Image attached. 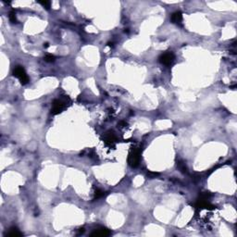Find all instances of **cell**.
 Wrapping results in <instances>:
<instances>
[{"label":"cell","instance_id":"1","mask_svg":"<svg viewBox=\"0 0 237 237\" xmlns=\"http://www.w3.org/2000/svg\"><path fill=\"white\" fill-rule=\"evenodd\" d=\"M141 160V149L140 148H133L129 153L128 163L131 167L135 168L139 165Z\"/></svg>","mask_w":237,"mask_h":237},{"label":"cell","instance_id":"2","mask_svg":"<svg viewBox=\"0 0 237 237\" xmlns=\"http://www.w3.org/2000/svg\"><path fill=\"white\" fill-rule=\"evenodd\" d=\"M13 75L19 79L20 83L22 85H25L29 83V77L26 74L25 70L21 67V66H16L14 70H13Z\"/></svg>","mask_w":237,"mask_h":237},{"label":"cell","instance_id":"3","mask_svg":"<svg viewBox=\"0 0 237 237\" xmlns=\"http://www.w3.org/2000/svg\"><path fill=\"white\" fill-rule=\"evenodd\" d=\"M66 108V102L64 100L61 99H55L52 103V109H51V113L53 115H57L59 114L60 112H62V110Z\"/></svg>","mask_w":237,"mask_h":237},{"label":"cell","instance_id":"4","mask_svg":"<svg viewBox=\"0 0 237 237\" xmlns=\"http://www.w3.org/2000/svg\"><path fill=\"white\" fill-rule=\"evenodd\" d=\"M174 59H175L174 54L172 53V52H166V53H163L162 55H160V58H159L160 62L163 65H166V66L172 65L173 63Z\"/></svg>","mask_w":237,"mask_h":237},{"label":"cell","instance_id":"5","mask_svg":"<svg viewBox=\"0 0 237 237\" xmlns=\"http://www.w3.org/2000/svg\"><path fill=\"white\" fill-rule=\"evenodd\" d=\"M104 141H105V143H106V144H108V146L113 147L114 144L116 143V136H115L113 131H108V133L105 134Z\"/></svg>","mask_w":237,"mask_h":237},{"label":"cell","instance_id":"6","mask_svg":"<svg viewBox=\"0 0 237 237\" xmlns=\"http://www.w3.org/2000/svg\"><path fill=\"white\" fill-rule=\"evenodd\" d=\"M172 21L177 25H182V13L181 11H176L174 13H172V18H170Z\"/></svg>","mask_w":237,"mask_h":237},{"label":"cell","instance_id":"7","mask_svg":"<svg viewBox=\"0 0 237 237\" xmlns=\"http://www.w3.org/2000/svg\"><path fill=\"white\" fill-rule=\"evenodd\" d=\"M92 236H109L110 235V232L106 228H100L96 230L94 232L91 233Z\"/></svg>","mask_w":237,"mask_h":237},{"label":"cell","instance_id":"8","mask_svg":"<svg viewBox=\"0 0 237 237\" xmlns=\"http://www.w3.org/2000/svg\"><path fill=\"white\" fill-rule=\"evenodd\" d=\"M7 234L8 236H12V237H17V236H21L22 235V233L18 230V228H15V227L10 228Z\"/></svg>","mask_w":237,"mask_h":237},{"label":"cell","instance_id":"9","mask_svg":"<svg viewBox=\"0 0 237 237\" xmlns=\"http://www.w3.org/2000/svg\"><path fill=\"white\" fill-rule=\"evenodd\" d=\"M9 20H10V21L12 22V23H15V22H17V19H16V13H15V11H10L9 12Z\"/></svg>","mask_w":237,"mask_h":237},{"label":"cell","instance_id":"10","mask_svg":"<svg viewBox=\"0 0 237 237\" xmlns=\"http://www.w3.org/2000/svg\"><path fill=\"white\" fill-rule=\"evenodd\" d=\"M104 195H105V193H104L102 190H100V189L96 190V193H95V197H96V199L100 198V197H102V196H104Z\"/></svg>","mask_w":237,"mask_h":237},{"label":"cell","instance_id":"11","mask_svg":"<svg viewBox=\"0 0 237 237\" xmlns=\"http://www.w3.org/2000/svg\"><path fill=\"white\" fill-rule=\"evenodd\" d=\"M55 57L53 56V55H46V57H45V60L46 61V62H53V61H55Z\"/></svg>","mask_w":237,"mask_h":237},{"label":"cell","instance_id":"12","mask_svg":"<svg viewBox=\"0 0 237 237\" xmlns=\"http://www.w3.org/2000/svg\"><path fill=\"white\" fill-rule=\"evenodd\" d=\"M40 3L44 8H46V9H48L50 8V2L49 1H41V2H39Z\"/></svg>","mask_w":237,"mask_h":237},{"label":"cell","instance_id":"13","mask_svg":"<svg viewBox=\"0 0 237 237\" xmlns=\"http://www.w3.org/2000/svg\"><path fill=\"white\" fill-rule=\"evenodd\" d=\"M148 174L150 175V177H151V178H154V177H156V176L159 175V173H156V172H149Z\"/></svg>","mask_w":237,"mask_h":237},{"label":"cell","instance_id":"14","mask_svg":"<svg viewBox=\"0 0 237 237\" xmlns=\"http://www.w3.org/2000/svg\"><path fill=\"white\" fill-rule=\"evenodd\" d=\"M44 46H45L46 48V47H48V44H47V43H46V44L44 45Z\"/></svg>","mask_w":237,"mask_h":237}]
</instances>
